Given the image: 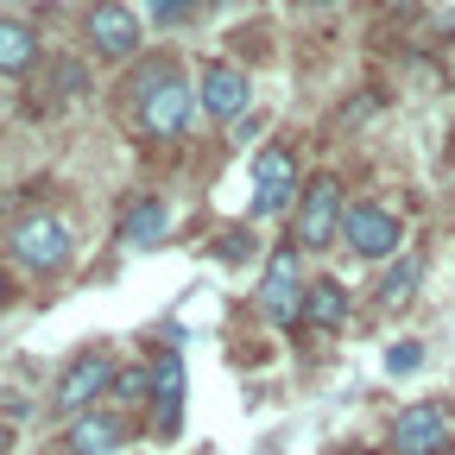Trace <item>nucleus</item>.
<instances>
[{"instance_id": "2eb2a0df", "label": "nucleus", "mask_w": 455, "mask_h": 455, "mask_svg": "<svg viewBox=\"0 0 455 455\" xmlns=\"http://www.w3.org/2000/svg\"><path fill=\"white\" fill-rule=\"evenodd\" d=\"M341 316H348V291H341V278H310V291H304V323H310V329H335Z\"/></svg>"}, {"instance_id": "1a4fd4ad", "label": "nucleus", "mask_w": 455, "mask_h": 455, "mask_svg": "<svg viewBox=\"0 0 455 455\" xmlns=\"http://www.w3.org/2000/svg\"><path fill=\"white\" fill-rule=\"evenodd\" d=\"M341 241H348L361 259H392L405 247V221L379 203H348V221H341Z\"/></svg>"}, {"instance_id": "a211bd4d", "label": "nucleus", "mask_w": 455, "mask_h": 455, "mask_svg": "<svg viewBox=\"0 0 455 455\" xmlns=\"http://www.w3.org/2000/svg\"><path fill=\"white\" fill-rule=\"evenodd\" d=\"M253 228H221V235H215V259L221 266H241V259H253Z\"/></svg>"}, {"instance_id": "f257e3e1", "label": "nucleus", "mask_w": 455, "mask_h": 455, "mask_svg": "<svg viewBox=\"0 0 455 455\" xmlns=\"http://www.w3.org/2000/svg\"><path fill=\"white\" fill-rule=\"evenodd\" d=\"M127 101H133V127L146 140H178L190 127V108H196V89L184 83L178 64H164V57H152V64L127 83Z\"/></svg>"}, {"instance_id": "412c9836", "label": "nucleus", "mask_w": 455, "mask_h": 455, "mask_svg": "<svg viewBox=\"0 0 455 455\" xmlns=\"http://www.w3.org/2000/svg\"><path fill=\"white\" fill-rule=\"evenodd\" d=\"M298 7H335V0H298Z\"/></svg>"}, {"instance_id": "39448f33", "label": "nucleus", "mask_w": 455, "mask_h": 455, "mask_svg": "<svg viewBox=\"0 0 455 455\" xmlns=\"http://www.w3.org/2000/svg\"><path fill=\"white\" fill-rule=\"evenodd\" d=\"M114 367L101 348H83V355H70V367L57 373V386H51V405L64 411V418H83V411H95V398H108L114 392Z\"/></svg>"}, {"instance_id": "20e7f679", "label": "nucleus", "mask_w": 455, "mask_h": 455, "mask_svg": "<svg viewBox=\"0 0 455 455\" xmlns=\"http://www.w3.org/2000/svg\"><path fill=\"white\" fill-rule=\"evenodd\" d=\"M7 247L26 272H64L76 259V235H70V221H57V215H26L7 235Z\"/></svg>"}, {"instance_id": "4be33fe9", "label": "nucleus", "mask_w": 455, "mask_h": 455, "mask_svg": "<svg viewBox=\"0 0 455 455\" xmlns=\"http://www.w3.org/2000/svg\"><path fill=\"white\" fill-rule=\"evenodd\" d=\"M0 449H7V430H0Z\"/></svg>"}, {"instance_id": "0eeeda50", "label": "nucleus", "mask_w": 455, "mask_h": 455, "mask_svg": "<svg viewBox=\"0 0 455 455\" xmlns=\"http://www.w3.org/2000/svg\"><path fill=\"white\" fill-rule=\"evenodd\" d=\"M83 38H89V51L101 57V64H127V57L140 51V13L127 7V0H95V7L83 13Z\"/></svg>"}, {"instance_id": "f8f14e48", "label": "nucleus", "mask_w": 455, "mask_h": 455, "mask_svg": "<svg viewBox=\"0 0 455 455\" xmlns=\"http://www.w3.org/2000/svg\"><path fill=\"white\" fill-rule=\"evenodd\" d=\"M164 228H171L164 196H133V209L121 215V228H114V241H121V247H158Z\"/></svg>"}, {"instance_id": "dca6fc26", "label": "nucleus", "mask_w": 455, "mask_h": 455, "mask_svg": "<svg viewBox=\"0 0 455 455\" xmlns=\"http://www.w3.org/2000/svg\"><path fill=\"white\" fill-rule=\"evenodd\" d=\"M418 278H424V259H418V253H405V259H398V266L379 278V304H411Z\"/></svg>"}, {"instance_id": "f3484780", "label": "nucleus", "mask_w": 455, "mask_h": 455, "mask_svg": "<svg viewBox=\"0 0 455 455\" xmlns=\"http://www.w3.org/2000/svg\"><path fill=\"white\" fill-rule=\"evenodd\" d=\"M114 411H133V405H146V398H152V367H121V373H114Z\"/></svg>"}, {"instance_id": "f03ea898", "label": "nucleus", "mask_w": 455, "mask_h": 455, "mask_svg": "<svg viewBox=\"0 0 455 455\" xmlns=\"http://www.w3.org/2000/svg\"><path fill=\"white\" fill-rule=\"evenodd\" d=\"M341 221H348V196H341V178L335 171H316V178L304 184L298 209H291V241L304 253H323L335 235H341Z\"/></svg>"}, {"instance_id": "7ed1b4c3", "label": "nucleus", "mask_w": 455, "mask_h": 455, "mask_svg": "<svg viewBox=\"0 0 455 455\" xmlns=\"http://www.w3.org/2000/svg\"><path fill=\"white\" fill-rule=\"evenodd\" d=\"M304 291H310V278H304V247H272L266 259V278H259V316L278 323V329H291L304 323Z\"/></svg>"}, {"instance_id": "aec40b11", "label": "nucleus", "mask_w": 455, "mask_h": 455, "mask_svg": "<svg viewBox=\"0 0 455 455\" xmlns=\"http://www.w3.org/2000/svg\"><path fill=\"white\" fill-rule=\"evenodd\" d=\"M7 298H13V284H7V272H0V304H7Z\"/></svg>"}, {"instance_id": "ddd939ff", "label": "nucleus", "mask_w": 455, "mask_h": 455, "mask_svg": "<svg viewBox=\"0 0 455 455\" xmlns=\"http://www.w3.org/2000/svg\"><path fill=\"white\" fill-rule=\"evenodd\" d=\"M152 411H158V430H178V411H184V361L178 355L152 361Z\"/></svg>"}, {"instance_id": "9b49d317", "label": "nucleus", "mask_w": 455, "mask_h": 455, "mask_svg": "<svg viewBox=\"0 0 455 455\" xmlns=\"http://www.w3.org/2000/svg\"><path fill=\"white\" fill-rule=\"evenodd\" d=\"M121 443H127L121 411H83V418H70V430H64V449H70V455H121Z\"/></svg>"}, {"instance_id": "9d476101", "label": "nucleus", "mask_w": 455, "mask_h": 455, "mask_svg": "<svg viewBox=\"0 0 455 455\" xmlns=\"http://www.w3.org/2000/svg\"><path fill=\"white\" fill-rule=\"evenodd\" d=\"M196 101H203L209 121H228V127H235L241 114H247V101H253V76H247L241 64H203Z\"/></svg>"}, {"instance_id": "4468645a", "label": "nucleus", "mask_w": 455, "mask_h": 455, "mask_svg": "<svg viewBox=\"0 0 455 455\" xmlns=\"http://www.w3.org/2000/svg\"><path fill=\"white\" fill-rule=\"evenodd\" d=\"M32 64H38L32 20H7V13H0V76H26Z\"/></svg>"}, {"instance_id": "423d86ee", "label": "nucleus", "mask_w": 455, "mask_h": 455, "mask_svg": "<svg viewBox=\"0 0 455 455\" xmlns=\"http://www.w3.org/2000/svg\"><path fill=\"white\" fill-rule=\"evenodd\" d=\"M455 443V411L436 398H418L392 418V455H449Z\"/></svg>"}, {"instance_id": "6ab92c4d", "label": "nucleus", "mask_w": 455, "mask_h": 455, "mask_svg": "<svg viewBox=\"0 0 455 455\" xmlns=\"http://www.w3.org/2000/svg\"><path fill=\"white\" fill-rule=\"evenodd\" d=\"M418 348H424V341H398V348L386 355V373H418V367H424V355H418Z\"/></svg>"}, {"instance_id": "6e6552de", "label": "nucleus", "mask_w": 455, "mask_h": 455, "mask_svg": "<svg viewBox=\"0 0 455 455\" xmlns=\"http://www.w3.org/2000/svg\"><path fill=\"white\" fill-rule=\"evenodd\" d=\"M298 196H304V184H298V158L284 152V146H266V152L253 158V221L298 209Z\"/></svg>"}]
</instances>
